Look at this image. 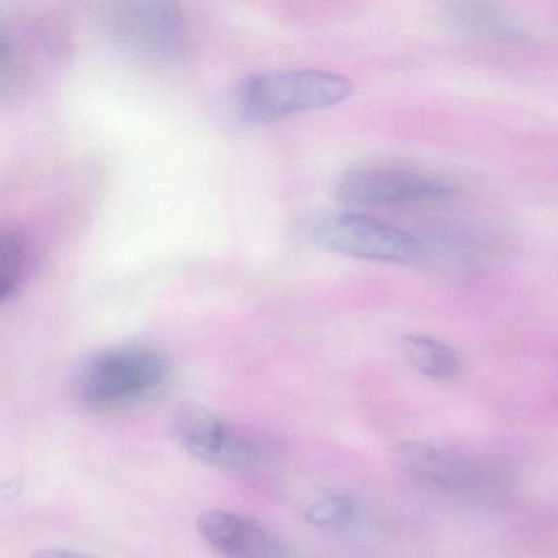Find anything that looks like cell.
I'll return each instance as SVG.
<instances>
[{"label":"cell","instance_id":"cell-12","mask_svg":"<svg viewBox=\"0 0 558 558\" xmlns=\"http://www.w3.org/2000/svg\"><path fill=\"white\" fill-rule=\"evenodd\" d=\"M355 506L339 493H319L306 502L303 515L316 527L342 529L354 519Z\"/></svg>","mask_w":558,"mask_h":558},{"label":"cell","instance_id":"cell-2","mask_svg":"<svg viewBox=\"0 0 558 558\" xmlns=\"http://www.w3.org/2000/svg\"><path fill=\"white\" fill-rule=\"evenodd\" d=\"M352 94V81L331 71H266L238 83L233 107L244 122L267 123L331 109L345 102Z\"/></svg>","mask_w":558,"mask_h":558},{"label":"cell","instance_id":"cell-5","mask_svg":"<svg viewBox=\"0 0 558 558\" xmlns=\"http://www.w3.org/2000/svg\"><path fill=\"white\" fill-rule=\"evenodd\" d=\"M171 429L179 446L205 465L256 472L276 459V450L263 437L198 404L178 408Z\"/></svg>","mask_w":558,"mask_h":558},{"label":"cell","instance_id":"cell-6","mask_svg":"<svg viewBox=\"0 0 558 558\" xmlns=\"http://www.w3.org/2000/svg\"><path fill=\"white\" fill-rule=\"evenodd\" d=\"M456 187L442 175L398 162H364L338 182V201L351 208H395L440 204Z\"/></svg>","mask_w":558,"mask_h":558},{"label":"cell","instance_id":"cell-3","mask_svg":"<svg viewBox=\"0 0 558 558\" xmlns=\"http://www.w3.org/2000/svg\"><path fill=\"white\" fill-rule=\"evenodd\" d=\"M171 377L169 359L149 345H119L93 355L73 381L87 410L117 411L155 397Z\"/></svg>","mask_w":558,"mask_h":558},{"label":"cell","instance_id":"cell-9","mask_svg":"<svg viewBox=\"0 0 558 558\" xmlns=\"http://www.w3.org/2000/svg\"><path fill=\"white\" fill-rule=\"evenodd\" d=\"M447 27L465 37L488 41H519L525 37L524 27L511 15L480 2H456L442 11Z\"/></svg>","mask_w":558,"mask_h":558},{"label":"cell","instance_id":"cell-13","mask_svg":"<svg viewBox=\"0 0 558 558\" xmlns=\"http://www.w3.org/2000/svg\"><path fill=\"white\" fill-rule=\"evenodd\" d=\"M31 558H90L80 551L64 550V548H51V550L38 551Z\"/></svg>","mask_w":558,"mask_h":558},{"label":"cell","instance_id":"cell-1","mask_svg":"<svg viewBox=\"0 0 558 558\" xmlns=\"http://www.w3.org/2000/svg\"><path fill=\"white\" fill-rule=\"evenodd\" d=\"M393 463L424 488L466 505H505L515 492L514 472L488 457L407 442L395 447Z\"/></svg>","mask_w":558,"mask_h":558},{"label":"cell","instance_id":"cell-7","mask_svg":"<svg viewBox=\"0 0 558 558\" xmlns=\"http://www.w3.org/2000/svg\"><path fill=\"white\" fill-rule=\"evenodd\" d=\"M310 240L319 250L354 259L414 263L421 256L416 234L355 210L323 215L312 225Z\"/></svg>","mask_w":558,"mask_h":558},{"label":"cell","instance_id":"cell-10","mask_svg":"<svg viewBox=\"0 0 558 558\" xmlns=\"http://www.w3.org/2000/svg\"><path fill=\"white\" fill-rule=\"evenodd\" d=\"M403 349L413 367L434 380H452L462 372L459 352L439 339L410 335L403 339Z\"/></svg>","mask_w":558,"mask_h":558},{"label":"cell","instance_id":"cell-8","mask_svg":"<svg viewBox=\"0 0 558 558\" xmlns=\"http://www.w3.org/2000/svg\"><path fill=\"white\" fill-rule=\"evenodd\" d=\"M197 529L221 558H295L272 531L238 512L211 509L198 518Z\"/></svg>","mask_w":558,"mask_h":558},{"label":"cell","instance_id":"cell-4","mask_svg":"<svg viewBox=\"0 0 558 558\" xmlns=\"http://www.w3.org/2000/svg\"><path fill=\"white\" fill-rule=\"evenodd\" d=\"M106 32L120 50L156 66L181 63L191 53V24L175 2L132 0L110 5Z\"/></svg>","mask_w":558,"mask_h":558},{"label":"cell","instance_id":"cell-11","mask_svg":"<svg viewBox=\"0 0 558 558\" xmlns=\"http://www.w3.org/2000/svg\"><path fill=\"white\" fill-rule=\"evenodd\" d=\"M28 247L24 234L4 230L0 234V299L9 302L17 295L27 270Z\"/></svg>","mask_w":558,"mask_h":558}]
</instances>
